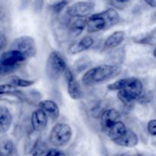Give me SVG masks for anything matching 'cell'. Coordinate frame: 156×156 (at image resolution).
I'll list each match as a JSON object with an SVG mask.
<instances>
[{
  "label": "cell",
  "mask_w": 156,
  "mask_h": 156,
  "mask_svg": "<svg viewBox=\"0 0 156 156\" xmlns=\"http://www.w3.org/2000/svg\"><path fill=\"white\" fill-rule=\"evenodd\" d=\"M111 91H118L117 97L124 105H129L143 96V82L137 78L129 77L119 79L108 85Z\"/></svg>",
  "instance_id": "cell-1"
},
{
  "label": "cell",
  "mask_w": 156,
  "mask_h": 156,
  "mask_svg": "<svg viewBox=\"0 0 156 156\" xmlns=\"http://www.w3.org/2000/svg\"><path fill=\"white\" fill-rule=\"evenodd\" d=\"M120 17L116 9L109 8L105 11L91 15L86 20L88 33H96L110 29L119 23Z\"/></svg>",
  "instance_id": "cell-2"
},
{
  "label": "cell",
  "mask_w": 156,
  "mask_h": 156,
  "mask_svg": "<svg viewBox=\"0 0 156 156\" xmlns=\"http://www.w3.org/2000/svg\"><path fill=\"white\" fill-rule=\"evenodd\" d=\"M120 67L117 65H101L93 67L82 76V82L85 85L100 84L117 76Z\"/></svg>",
  "instance_id": "cell-3"
},
{
  "label": "cell",
  "mask_w": 156,
  "mask_h": 156,
  "mask_svg": "<svg viewBox=\"0 0 156 156\" xmlns=\"http://www.w3.org/2000/svg\"><path fill=\"white\" fill-rule=\"evenodd\" d=\"M27 58L20 51L9 49L0 56V73L2 76L9 75L18 69Z\"/></svg>",
  "instance_id": "cell-4"
},
{
  "label": "cell",
  "mask_w": 156,
  "mask_h": 156,
  "mask_svg": "<svg viewBox=\"0 0 156 156\" xmlns=\"http://www.w3.org/2000/svg\"><path fill=\"white\" fill-rule=\"evenodd\" d=\"M67 64L62 55L59 51L52 52L48 56L46 64V72L50 79H57L67 69Z\"/></svg>",
  "instance_id": "cell-5"
},
{
  "label": "cell",
  "mask_w": 156,
  "mask_h": 156,
  "mask_svg": "<svg viewBox=\"0 0 156 156\" xmlns=\"http://www.w3.org/2000/svg\"><path fill=\"white\" fill-rule=\"evenodd\" d=\"M73 136V131L69 125L66 123H56L50 131L49 140L56 147L65 146L69 143Z\"/></svg>",
  "instance_id": "cell-6"
},
{
  "label": "cell",
  "mask_w": 156,
  "mask_h": 156,
  "mask_svg": "<svg viewBox=\"0 0 156 156\" xmlns=\"http://www.w3.org/2000/svg\"><path fill=\"white\" fill-rule=\"evenodd\" d=\"M9 49L17 50L28 58L34 57L37 53V47L35 41L30 36H21L16 38L11 44Z\"/></svg>",
  "instance_id": "cell-7"
},
{
  "label": "cell",
  "mask_w": 156,
  "mask_h": 156,
  "mask_svg": "<svg viewBox=\"0 0 156 156\" xmlns=\"http://www.w3.org/2000/svg\"><path fill=\"white\" fill-rule=\"evenodd\" d=\"M94 7L95 4L91 2H78L67 8L66 14L73 18H85L91 15Z\"/></svg>",
  "instance_id": "cell-8"
},
{
  "label": "cell",
  "mask_w": 156,
  "mask_h": 156,
  "mask_svg": "<svg viewBox=\"0 0 156 156\" xmlns=\"http://www.w3.org/2000/svg\"><path fill=\"white\" fill-rule=\"evenodd\" d=\"M120 119V114L116 109L105 110L101 115L100 123L101 130L104 133H106Z\"/></svg>",
  "instance_id": "cell-9"
},
{
  "label": "cell",
  "mask_w": 156,
  "mask_h": 156,
  "mask_svg": "<svg viewBox=\"0 0 156 156\" xmlns=\"http://www.w3.org/2000/svg\"><path fill=\"white\" fill-rule=\"evenodd\" d=\"M64 76H65V79L67 83V91H68L69 95L73 100L80 99L82 97L81 86L77 79L75 78L72 70L69 67L66 70Z\"/></svg>",
  "instance_id": "cell-10"
},
{
  "label": "cell",
  "mask_w": 156,
  "mask_h": 156,
  "mask_svg": "<svg viewBox=\"0 0 156 156\" xmlns=\"http://www.w3.org/2000/svg\"><path fill=\"white\" fill-rule=\"evenodd\" d=\"M49 117L41 108L37 109L32 113L30 123L33 129L41 132L44 130L48 123Z\"/></svg>",
  "instance_id": "cell-11"
},
{
  "label": "cell",
  "mask_w": 156,
  "mask_h": 156,
  "mask_svg": "<svg viewBox=\"0 0 156 156\" xmlns=\"http://www.w3.org/2000/svg\"><path fill=\"white\" fill-rule=\"evenodd\" d=\"M94 39L90 36H85L79 41L72 43L68 49L69 53L71 54H77L88 50L94 44Z\"/></svg>",
  "instance_id": "cell-12"
},
{
  "label": "cell",
  "mask_w": 156,
  "mask_h": 156,
  "mask_svg": "<svg viewBox=\"0 0 156 156\" xmlns=\"http://www.w3.org/2000/svg\"><path fill=\"white\" fill-rule=\"evenodd\" d=\"M114 143L117 146H123V147L133 148L137 146L139 143L138 136L135 132L131 129H127L121 136L114 140Z\"/></svg>",
  "instance_id": "cell-13"
},
{
  "label": "cell",
  "mask_w": 156,
  "mask_h": 156,
  "mask_svg": "<svg viewBox=\"0 0 156 156\" xmlns=\"http://www.w3.org/2000/svg\"><path fill=\"white\" fill-rule=\"evenodd\" d=\"M39 108H41L49 118L56 120L59 117V108L56 102L51 100H44L39 103Z\"/></svg>",
  "instance_id": "cell-14"
},
{
  "label": "cell",
  "mask_w": 156,
  "mask_h": 156,
  "mask_svg": "<svg viewBox=\"0 0 156 156\" xmlns=\"http://www.w3.org/2000/svg\"><path fill=\"white\" fill-rule=\"evenodd\" d=\"M125 37H126V34L124 31L117 30V31L114 32L105 41V44H104V50H109V49L117 47L123 42Z\"/></svg>",
  "instance_id": "cell-15"
},
{
  "label": "cell",
  "mask_w": 156,
  "mask_h": 156,
  "mask_svg": "<svg viewBox=\"0 0 156 156\" xmlns=\"http://www.w3.org/2000/svg\"><path fill=\"white\" fill-rule=\"evenodd\" d=\"M12 122V117L10 111L6 107H0V132L5 133L10 128Z\"/></svg>",
  "instance_id": "cell-16"
},
{
  "label": "cell",
  "mask_w": 156,
  "mask_h": 156,
  "mask_svg": "<svg viewBox=\"0 0 156 156\" xmlns=\"http://www.w3.org/2000/svg\"><path fill=\"white\" fill-rule=\"evenodd\" d=\"M127 129H128L126 128V126H125L124 123L122 121H120V120H119V121L117 122V123H116L105 134H106L112 141H114V140H117V138L121 136Z\"/></svg>",
  "instance_id": "cell-17"
},
{
  "label": "cell",
  "mask_w": 156,
  "mask_h": 156,
  "mask_svg": "<svg viewBox=\"0 0 156 156\" xmlns=\"http://www.w3.org/2000/svg\"><path fill=\"white\" fill-rule=\"evenodd\" d=\"M86 26V21H84L81 18L75 20L69 24V27L70 36H72L73 37H78L82 34V32L83 31Z\"/></svg>",
  "instance_id": "cell-18"
},
{
  "label": "cell",
  "mask_w": 156,
  "mask_h": 156,
  "mask_svg": "<svg viewBox=\"0 0 156 156\" xmlns=\"http://www.w3.org/2000/svg\"><path fill=\"white\" fill-rule=\"evenodd\" d=\"M40 133L41 132L33 129L32 132L30 133V134L28 135L25 148L27 153L31 152L37 146V143L40 138Z\"/></svg>",
  "instance_id": "cell-19"
},
{
  "label": "cell",
  "mask_w": 156,
  "mask_h": 156,
  "mask_svg": "<svg viewBox=\"0 0 156 156\" xmlns=\"http://www.w3.org/2000/svg\"><path fill=\"white\" fill-rule=\"evenodd\" d=\"M6 82H7L8 83L15 85V86L16 87H23V88L29 87L35 83L34 81L26 80V79H23L17 76H9V77L6 79Z\"/></svg>",
  "instance_id": "cell-20"
},
{
  "label": "cell",
  "mask_w": 156,
  "mask_h": 156,
  "mask_svg": "<svg viewBox=\"0 0 156 156\" xmlns=\"http://www.w3.org/2000/svg\"><path fill=\"white\" fill-rule=\"evenodd\" d=\"M0 94H15L20 96V94H21V91L12 84H2L0 85Z\"/></svg>",
  "instance_id": "cell-21"
},
{
  "label": "cell",
  "mask_w": 156,
  "mask_h": 156,
  "mask_svg": "<svg viewBox=\"0 0 156 156\" xmlns=\"http://www.w3.org/2000/svg\"><path fill=\"white\" fill-rule=\"evenodd\" d=\"M14 146L11 140H5L1 143V156H10L13 152Z\"/></svg>",
  "instance_id": "cell-22"
},
{
  "label": "cell",
  "mask_w": 156,
  "mask_h": 156,
  "mask_svg": "<svg viewBox=\"0 0 156 156\" xmlns=\"http://www.w3.org/2000/svg\"><path fill=\"white\" fill-rule=\"evenodd\" d=\"M69 2V0H59V1L53 3L50 6V9H51V11L53 12V13L59 14L68 5Z\"/></svg>",
  "instance_id": "cell-23"
},
{
  "label": "cell",
  "mask_w": 156,
  "mask_h": 156,
  "mask_svg": "<svg viewBox=\"0 0 156 156\" xmlns=\"http://www.w3.org/2000/svg\"><path fill=\"white\" fill-rule=\"evenodd\" d=\"M88 63L87 62V59L85 58H81L79 59V60L76 62L75 64V67H76V71L80 72L81 70H83L88 66Z\"/></svg>",
  "instance_id": "cell-24"
},
{
  "label": "cell",
  "mask_w": 156,
  "mask_h": 156,
  "mask_svg": "<svg viewBox=\"0 0 156 156\" xmlns=\"http://www.w3.org/2000/svg\"><path fill=\"white\" fill-rule=\"evenodd\" d=\"M148 132L152 136H156V119L149 120L147 124Z\"/></svg>",
  "instance_id": "cell-25"
},
{
  "label": "cell",
  "mask_w": 156,
  "mask_h": 156,
  "mask_svg": "<svg viewBox=\"0 0 156 156\" xmlns=\"http://www.w3.org/2000/svg\"><path fill=\"white\" fill-rule=\"evenodd\" d=\"M32 6L35 12L39 13L42 11L43 7H44V0H31Z\"/></svg>",
  "instance_id": "cell-26"
},
{
  "label": "cell",
  "mask_w": 156,
  "mask_h": 156,
  "mask_svg": "<svg viewBox=\"0 0 156 156\" xmlns=\"http://www.w3.org/2000/svg\"><path fill=\"white\" fill-rule=\"evenodd\" d=\"M45 156H66L63 152L58 149H50L47 152Z\"/></svg>",
  "instance_id": "cell-27"
},
{
  "label": "cell",
  "mask_w": 156,
  "mask_h": 156,
  "mask_svg": "<svg viewBox=\"0 0 156 156\" xmlns=\"http://www.w3.org/2000/svg\"><path fill=\"white\" fill-rule=\"evenodd\" d=\"M6 41H7V39H6L5 37L4 36V34H1V36H0V47H1V50L4 49L5 46L6 45Z\"/></svg>",
  "instance_id": "cell-28"
},
{
  "label": "cell",
  "mask_w": 156,
  "mask_h": 156,
  "mask_svg": "<svg viewBox=\"0 0 156 156\" xmlns=\"http://www.w3.org/2000/svg\"><path fill=\"white\" fill-rule=\"evenodd\" d=\"M146 3L151 7H156V0H145Z\"/></svg>",
  "instance_id": "cell-29"
},
{
  "label": "cell",
  "mask_w": 156,
  "mask_h": 156,
  "mask_svg": "<svg viewBox=\"0 0 156 156\" xmlns=\"http://www.w3.org/2000/svg\"><path fill=\"white\" fill-rule=\"evenodd\" d=\"M20 1H21V6L25 9V8L27 7L29 4H30V2H31V0H20Z\"/></svg>",
  "instance_id": "cell-30"
},
{
  "label": "cell",
  "mask_w": 156,
  "mask_h": 156,
  "mask_svg": "<svg viewBox=\"0 0 156 156\" xmlns=\"http://www.w3.org/2000/svg\"><path fill=\"white\" fill-rule=\"evenodd\" d=\"M115 2H117V3H126L129 2L130 0H114Z\"/></svg>",
  "instance_id": "cell-31"
},
{
  "label": "cell",
  "mask_w": 156,
  "mask_h": 156,
  "mask_svg": "<svg viewBox=\"0 0 156 156\" xmlns=\"http://www.w3.org/2000/svg\"><path fill=\"white\" fill-rule=\"evenodd\" d=\"M153 55H154V56H155V57L156 58V48L155 49V50H154V52H153Z\"/></svg>",
  "instance_id": "cell-32"
},
{
  "label": "cell",
  "mask_w": 156,
  "mask_h": 156,
  "mask_svg": "<svg viewBox=\"0 0 156 156\" xmlns=\"http://www.w3.org/2000/svg\"><path fill=\"white\" fill-rule=\"evenodd\" d=\"M121 156H142V155H121Z\"/></svg>",
  "instance_id": "cell-33"
}]
</instances>
